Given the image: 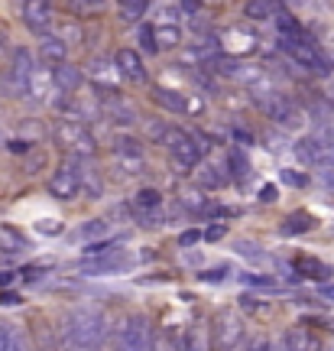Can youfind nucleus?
Wrapping results in <instances>:
<instances>
[{
  "mask_svg": "<svg viewBox=\"0 0 334 351\" xmlns=\"http://www.w3.org/2000/svg\"><path fill=\"white\" fill-rule=\"evenodd\" d=\"M283 182H285V186L302 189V186H309V176H305V173H296V169H283Z\"/></svg>",
  "mask_w": 334,
  "mask_h": 351,
  "instance_id": "37",
  "label": "nucleus"
},
{
  "mask_svg": "<svg viewBox=\"0 0 334 351\" xmlns=\"http://www.w3.org/2000/svg\"><path fill=\"white\" fill-rule=\"evenodd\" d=\"M0 302H3V306H20V296H16V293H0Z\"/></svg>",
  "mask_w": 334,
  "mask_h": 351,
  "instance_id": "54",
  "label": "nucleus"
},
{
  "mask_svg": "<svg viewBox=\"0 0 334 351\" xmlns=\"http://www.w3.org/2000/svg\"><path fill=\"white\" fill-rule=\"evenodd\" d=\"M296 274H302L305 280H318V283H324L334 270H331V263L318 261V257H298V261H296Z\"/></svg>",
  "mask_w": 334,
  "mask_h": 351,
  "instance_id": "15",
  "label": "nucleus"
},
{
  "mask_svg": "<svg viewBox=\"0 0 334 351\" xmlns=\"http://www.w3.org/2000/svg\"><path fill=\"white\" fill-rule=\"evenodd\" d=\"M305 348H309V339H305V332H302V326H292V328H285L283 351H305Z\"/></svg>",
  "mask_w": 334,
  "mask_h": 351,
  "instance_id": "28",
  "label": "nucleus"
},
{
  "mask_svg": "<svg viewBox=\"0 0 334 351\" xmlns=\"http://www.w3.org/2000/svg\"><path fill=\"white\" fill-rule=\"evenodd\" d=\"M198 231H195V228H192V231H182V238H179V244H182V247H192V244H198Z\"/></svg>",
  "mask_w": 334,
  "mask_h": 351,
  "instance_id": "47",
  "label": "nucleus"
},
{
  "mask_svg": "<svg viewBox=\"0 0 334 351\" xmlns=\"http://www.w3.org/2000/svg\"><path fill=\"white\" fill-rule=\"evenodd\" d=\"M227 166H231V173H234L237 179H247L250 176V160L244 156L240 147H231V150H227Z\"/></svg>",
  "mask_w": 334,
  "mask_h": 351,
  "instance_id": "26",
  "label": "nucleus"
},
{
  "mask_svg": "<svg viewBox=\"0 0 334 351\" xmlns=\"http://www.w3.org/2000/svg\"><path fill=\"white\" fill-rule=\"evenodd\" d=\"M322 296L328 302H334V283H324V287H322Z\"/></svg>",
  "mask_w": 334,
  "mask_h": 351,
  "instance_id": "55",
  "label": "nucleus"
},
{
  "mask_svg": "<svg viewBox=\"0 0 334 351\" xmlns=\"http://www.w3.org/2000/svg\"><path fill=\"white\" fill-rule=\"evenodd\" d=\"M182 351H205V341L198 339V332H188L185 345H182Z\"/></svg>",
  "mask_w": 334,
  "mask_h": 351,
  "instance_id": "43",
  "label": "nucleus"
},
{
  "mask_svg": "<svg viewBox=\"0 0 334 351\" xmlns=\"http://www.w3.org/2000/svg\"><path fill=\"white\" fill-rule=\"evenodd\" d=\"M124 267H127L124 251H114V254H107V257H101V261H85L81 263L85 274H114V270H124Z\"/></svg>",
  "mask_w": 334,
  "mask_h": 351,
  "instance_id": "17",
  "label": "nucleus"
},
{
  "mask_svg": "<svg viewBox=\"0 0 334 351\" xmlns=\"http://www.w3.org/2000/svg\"><path fill=\"white\" fill-rule=\"evenodd\" d=\"M33 75H36V69H33L29 49H16L13 52L10 69H7V75H3V91H7L10 98H23V95H29Z\"/></svg>",
  "mask_w": 334,
  "mask_h": 351,
  "instance_id": "4",
  "label": "nucleus"
},
{
  "mask_svg": "<svg viewBox=\"0 0 334 351\" xmlns=\"http://www.w3.org/2000/svg\"><path fill=\"white\" fill-rule=\"evenodd\" d=\"M162 205V195H159V189H140L133 195V212L136 215H143V212H156Z\"/></svg>",
  "mask_w": 334,
  "mask_h": 351,
  "instance_id": "20",
  "label": "nucleus"
},
{
  "mask_svg": "<svg viewBox=\"0 0 334 351\" xmlns=\"http://www.w3.org/2000/svg\"><path fill=\"white\" fill-rule=\"evenodd\" d=\"M224 234H227V225H211L208 231L201 234V238H205V241H221Z\"/></svg>",
  "mask_w": 334,
  "mask_h": 351,
  "instance_id": "45",
  "label": "nucleus"
},
{
  "mask_svg": "<svg viewBox=\"0 0 334 351\" xmlns=\"http://www.w3.org/2000/svg\"><path fill=\"white\" fill-rule=\"evenodd\" d=\"M276 33H279V39H298V36H305V33H302V23H298V20L289 10H283V7L276 10Z\"/></svg>",
  "mask_w": 334,
  "mask_h": 351,
  "instance_id": "18",
  "label": "nucleus"
},
{
  "mask_svg": "<svg viewBox=\"0 0 334 351\" xmlns=\"http://www.w3.org/2000/svg\"><path fill=\"white\" fill-rule=\"evenodd\" d=\"M240 309H247V313H263V306L257 296H240Z\"/></svg>",
  "mask_w": 334,
  "mask_h": 351,
  "instance_id": "46",
  "label": "nucleus"
},
{
  "mask_svg": "<svg viewBox=\"0 0 334 351\" xmlns=\"http://www.w3.org/2000/svg\"><path fill=\"white\" fill-rule=\"evenodd\" d=\"M36 341H39V351H55V341H52V328L42 322L36 328Z\"/></svg>",
  "mask_w": 334,
  "mask_h": 351,
  "instance_id": "34",
  "label": "nucleus"
},
{
  "mask_svg": "<svg viewBox=\"0 0 334 351\" xmlns=\"http://www.w3.org/2000/svg\"><path fill=\"white\" fill-rule=\"evenodd\" d=\"M250 351H276V345H272L270 339H257L253 345H250Z\"/></svg>",
  "mask_w": 334,
  "mask_h": 351,
  "instance_id": "51",
  "label": "nucleus"
},
{
  "mask_svg": "<svg viewBox=\"0 0 334 351\" xmlns=\"http://www.w3.org/2000/svg\"><path fill=\"white\" fill-rule=\"evenodd\" d=\"M149 137H153V140H162V134H166V127H162L159 124V121H149Z\"/></svg>",
  "mask_w": 334,
  "mask_h": 351,
  "instance_id": "50",
  "label": "nucleus"
},
{
  "mask_svg": "<svg viewBox=\"0 0 334 351\" xmlns=\"http://www.w3.org/2000/svg\"><path fill=\"white\" fill-rule=\"evenodd\" d=\"M296 156L309 166H328V163H334V147L322 143L318 137H302L296 143Z\"/></svg>",
  "mask_w": 334,
  "mask_h": 351,
  "instance_id": "11",
  "label": "nucleus"
},
{
  "mask_svg": "<svg viewBox=\"0 0 334 351\" xmlns=\"http://www.w3.org/2000/svg\"><path fill=\"white\" fill-rule=\"evenodd\" d=\"M234 137L240 140V143H250V134H247V130H234Z\"/></svg>",
  "mask_w": 334,
  "mask_h": 351,
  "instance_id": "57",
  "label": "nucleus"
},
{
  "mask_svg": "<svg viewBox=\"0 0 334 351\" xmlns=\"http://www.w3.org/2000/svg\"><path fill=\"white\" fill-rule=\"evenodd\" d=\"M62 335L75 351H98L107 335V319L94 306H75L62 319Z\"/></svg>",
  "mask_w": 334,
  "mask_h": 351,
  "instance_id": "1",
  "label": "nucleus"
},
{
  "mask_svg": "<svg viewBox=\"0 0 334 351\" xmlns=\"http://www.w3.org/2000/svg\"><path fill=\"white\" fill-rule=\"evenodd\" d=\"M120 247V241L114 238H104V241H91L85 247V261H101V257H107V254H114Z\"/></svg>",
  "mask_w": 334,
  "mask_h": 351,
  "instance_id": "25",
  "label": "nucleus"
},
{
  "mask_svg": "<svg viewBox=\"0 0 334 351\" xmlns=\"http://www.w3.org/2000/svg\"><path fill=\"white\" fill-rule=\"evenodd\" d=\"M237 254H244V257H253V261H263L260 244H253V241H237Z\"/></svg>",
  "mask_w": 334,
  "mask_h": 351,
  "instance_id": "35",
  "label": "nucleus"
},
{
  "mask_svg": "<svg viewBox=\"0 0 334 351\" xmlns=\"http://www.w3.org/2000/svg\"><path fill=\"white\" fill-rule=\"evenodd\" d=\"M195 179H198V186H205V189L224 186V176H221V169H218V166H201Z\"/></svg>",
  "mask_w": 334,
  "mask_h": 351,
  "instance_id": "30",
  "label": "nucleus"
},
{
  "mask_svg": "<svg viewBox=\"0 0 334 351\" xmlns=\"http://www.w3.org/2000/svg\"><path fill=\"white\" fill-rule=\"evenodd\" d=\"M260 108L270 114L276 124H283V127H298L302 124V111H298V104H292V101L283 98V95H270Z\"/></svg>",
  "mask_w": 334,
  "mask_h": 351,
  "instance_id": "10",
  "label": "nucleus"
},
{
  "mask_svg": "<svg viewBox=\"0 0 334 351\" xmlns=\"http://www.w3.org/2000/svg\"><path fill=\"white\" fill-rule=\"evenodd\" d=\"M318 179H322V186H324V189H331V192H334V166H328V169H324V173L318 176Z\"/></svg>",
  "mask_w": 334,
  "mask_h": 351,
  "instance_id": "52",
  "label": "nucleus"
},
{
  "mask_svg": "<svg viewBox=\"0 0 334 351\" xmlns=\"http://www.w3.org/2000/svg\"><path fill=\"white\" fill-rule=\"evenodd\" d=\"M52 137H55V143L62 147L68 156H75V160H88V156H94V137H91V130H88L81 121H75V117H65V121H59V124L52 127Z\"/></svg>",
  "mask_w": 334,
  "mask_h": 351,
  "instance_id": "2",
  "label": "nucleus"
},
{
  "mask_svg": "<svg viewBox=\"0 0 334 351\" xmlns=\"http://www.w3.org/2000/svg\"><path fill=\"white\" fill-rule=\"evenodd\" d=\"M52 82H55V88H59L62 95H75V91L81 88V69H75V65H55Z\"/></svg>",
  "mask_w": 334,
  "mask_h": 351,
  "instance_id": "14",
  "label": "nucleus"
},
{
  "mask_svg": "<svg viewBox=\"0 0 334 351\" xmlns=\"http://www.w3.org/2000/svg\"><path fill=\"white\" fill-rule=\"evenodd\" d=\"M3 351H26V339L16 332V328H13V335H10V341H7V348Z\"/></svg>",
  "mask_w": 334,
  "mask_h": 351,
  "instance_id": "44",
  "label": "nucleus"
},
{
  "mask_svg": "<svg viewBox=\"0 0 334 351\" xmlns=\"http://www.w3.org/2000/svg\"><path fill=\"white\" fill-rule=\"evenodd\" d=\"M136 221L146 225V228H159L162 225V212L159 208H156V212H143V215H136Z\"/></svg>",
  "mask_w": 334,
  "mask_h": 351,
  "instance_id": "41",
  "label": "nucleus"
},
{
  "mask_svg": "<svg viewBox=\"0 0 334 351\" xmlns=\"http://www.w3.org/2000/svg\"><path fill=\"white\" fill-rule=\"evenodd\" d=\"M0 241H3V244H10V247H26V241L20 238L13 228H7V225L0 228Z\"/></svg>",
  "mask_w": 334,
  "mask_h": 351,
  "instance_id": "39",
  "label": "nucleus"
},
{
  "mask_svg": "<svg viewBox=\"0 0 334 351\" xmlns=\"http://www.w3.org/2000/svg\"><path fill=\"white\" fill-rule=\"evenodd\" d=\"M52 36L68 46V43H81V39H85V33H81V26L75 23V20H65V23L55 26V33H52Z\"/></svg>",
  "mask_w": 334,
  "mask_h": 351,
  "instance_id": "27",
  "label": "nucleus"
},
{
  "mask_svg": "<svg viewBox=\"0 0 334 351\" xmlns=\"http://www.w3.org/2000/svg\"><path fill=\"white\" fill-rule=\"evenodd\" d=\"M13 335V326H7V322H0V351L7 348V341H10Z\"/></svg>",
  "mask_w": 334,
  "mask_h": 351,
  "instance_id": "48",
  "label": "nucleus"
},
{
  "mask_svg": "<svg viewBox=\"0 0 334 351\" xmlns=\"http://www.w3.org/2000/svg\"><path fill=\"white\" fill-rule=\"evenodd\" d=\"M114 160H117L124 176H140L143 173V163H146L143 143L136 137H117L114 140Z\"/></svg>",
  "mask_w": 334,
  "mask_h": 351,
  "instance_id": "8",
  "label": "nucleus"
},
{
  "mask_svg": "<svg viewBox=\"0 0 334 351\" xmlns=\"http://www.w3.org/2000/svg\"><path fill=\"white\" fill-rule=\"evenodd\" d=\"M276 10H279V3H270V0L244 3V16H250V20H270V16H276Z\"/></svg>",
  "mask_w": 334,
  "mask_h": 351,
  "instance_id": "23",
  "label": "nucleus"
},
{
  "mask_svg": "<svg viewBox=\"0 0 334 351\" xmlns=\"http://www.w3.org/2000/svg\"><path fill=\"white\" fill-rule=\"evenodd\" d=\"M231 274V267H214V270H201L198 280H208V283H218V280H224V276Z\"/></svg>",
  "mask_w": 334,
  "mask_h": 351,
  "instance_id": "42",
  "label": "nucleus"
},
{
  "mask_svg": "<svg viewBox=\"0 0 334 351\" xmlns=\"http://www.w3.org/2000/svg\"><path fill=\"white\" fill-rule=\"evenodd\" d=\"M153 98L159 101L162 108H169V111H175V114L188 111V98L185 95H179V91H169V88H153Z\"/></svg>",
  "mask_w": 334,
  "mask_h": 351,
  "instance_id": "19",
  "label": "nucleus"
},
{
  "mask_svg": "<svg viewBox=\"0 0 334 351\" xmlns=\"http://www.w3.org/2000/svg\"><path fill=\"white\" fill-rule=\"evenodd\" d=\"M149 322L146 315H127L124 328H120V335H117V351H149Z\"/></svg>",
  "mask_w": 334,
  "mask_h": 351,
  "instance_id": "7",
  "label": "nucleus"
},
{
  "mask_svg": "<svg viewBox=\"0 0 334 351\" xmlns=\"http://www.w3.org/2000/svg\"><path fill=\"white\" fill-rule=\"evenodd\" d=\"M49 195H55V199H62V202H68V199H75L78 192H81V182H78V173H75V163H65V166H59L55 173L49 176Z\"/></svg>",
  "mask_w": 334,
  "mask_h": 351,
  "instance_id": "9",
  "label": "nucleus"
},
{
  "mask_svg": "<svg viewBox=\"0 0 334 351\" xmlns=\"http://www.w3.org/2000/svg\"><path fill=\"white\" fill-rule=\"evenodd\" d=\"M328 351H334V345H328Z\"/></svg>",
  "mask_w": 334,
  "mask_h": 351,
  "instance_id": "58",
  "label": "nucleus"
},
{
  "mask_svg": "<svg viewBox=\"0 0 334 351\" xmlns=\"http://www.w3.org/2000/svg\"><path fill=\"white\" fill-rule=\"evenodd\" d=\"M39 169H46V153H42V150L29 153V160H26V173H29V176H36Z\"/></svg>",
  "mask_w": 334,
  "mask_h": 351,
  "instance_id": "36",
  "label": "nucleus"
},
{
  "mask_svg": "<svg viewBox=\"0 0 334 351\" xmlns=\"http://www.w3.org/2000/svg\"><path fill=\"white\" fill-rule=\"evenodd\" d=\"M68 10L72 13H101L104 10V3H101V0H72Z\"/></svg>",
  "mask_w": 334,
  "mask_h": 351,
  "instance_id": "33",
  "label": "nucleus"
},
{
  "mask_svg": "<svg viewBox=\"0 0 334 351\" xmlns=\"http://www.w3.org/2000/svg\"><path fill=\"white\" fill-rule=\"evenodd\" d=\"M149 351H182V345H179V339L172 332H156L149 339Z\"/></svg>",
  "mask_w": 334,
  "mask_h": 351,
  "instance_id": "29",
  "label": "nucleus"
},
{
  "mask_svg": "<svg viewBox=\"0 0 334 351\" xmlns=\"http://www.w3.org/2000/svg\"><path fill=\"white\" fill-rule=\"evenodd\" d=\"M36 231L39 234H62V225L55 218H42V221H36Z\"/></svg>",
  "mask_w": 334,
  "mask_h": 351,
  "instance_id": "40",
  "label": "nucleus"
},
{
  "mask_svg": "<svg viewBox=\"0 0 334 351\" xmlns=\"http://www.w3.org/2000/svg\"><path fill=\"white\" fill-rule=\"evenodd\" d=\"M311 228H315V215L296 212V215H289V218H285L283 234H305V231H311Z\"/></svg>",
  "mask_w": 334,
  "mask_h": 351,
  "instance_id": "22",
  "label": "nucleus"
},
{
  "mask_svg": "<svg viewBox=\"0 0 334 351\" xmlns=\"http://www.w3.org/2000/svg\"><path fill=\"white\" fill-rule=\"evenodd\" d=\"M7 150L10 153H29V143H26V140H10V143H7Z\"/></svg>",
  "mask_w": 334,
  "mask_h": 351,
  "instance_id": "53",
  "label": "nucleus"
},
{
  "mask_svg": "<svg viewBox=\"0 0 334 351\" xmlns=\"http://www.w3.org/2000/svg\"><path fill=\"white\" fill-rule=\"evenodd\" d=\"M107 234V225L104 221H85L78 228V238H104Z\"/></svg>",
  "mask_w": 334,
  "mask_h": 351,
  "instance_id": "32",
  "label": "nucleus"
},
{
  "mask_svg": "<svg viewBox=\"0 0 334 351\" xmlns=\"http://www.w3.org/2000/svg\"><path fill=\"white\" fill-rule=\"evenodd\" d=\"M146 10H149L146 0H124V3L117 7V13H120L124 23H136L140 16H146Z\"/></svg>",
  "mask_w": 334,
  "mask_h": 351,
  "instance_id": "24",
  "label": "nucleus"
},
{
  "mask_svg": "<svg viewBox=\"0 0 334 351\" xmlns=\"http://www.w3.org/2000/svg\"><path fill=\"white\" fill-rule=\"evenodd\" d=\"M276 199H279L276 186H263V189H260V202H276Z\"/></svg>",
  "mask_w": 334,
  "mask_h": 351,
  "instance_id": "49",
  "label": "nucleus"
},
{
  "mask_svg": "<svg viewBox=\"0 0 334 351\" xmlns=\"http://www.w3.org/2000/svg\"><path fill=\"white\" fill-rule=\"evenodd\" d=\"M153 36H156V46H159V49H175V46L182 43V29L172 23L153 26Z\"/></svg>",
  "mask_w": 334,
  "mask_h": 351,
  "instance_id": "21",
  "label": "nucleus"
},
{
  "mask_svg": "<svg viewBox=\"0 0 334 351\" xmlns=\"http://www.w3.org/2000/svg\"><path fill=\"white\" fill-rule=\"evenodd\" d=\"M114 65H117V75H124L127 82H133V85H143V82H146V65L140 59V52L120 49L114 56Z\"/></svg>",
  "mask_w": 334,
  "mask_h": 351,
  "instance_id": "13",
  "label": "nucleus"
},
{
  "mask_svg": "<svg viewBox=\"0 0 334 351\" xmlns=\"http://www.w3.org/2000/svg\"><path fill=\"white\" fill-rule=\"evenodd\" d=\"M279 49L289 52L292 59H296L302 69H309L315 75H328L331 72V65L324 62V56L315 49V43L309 36H298V39H279Z\"/></svg>",
  "mask_w": 334,
  "mask_h": 351,
  "instance_id": "5",
  "label": "nucleus"
},
{
  "mask_svg": "<svg viewBox=\"0 0 334 351\" xmlns=\"http://www.w3.org/2000/svg\"><path fill=\"white\" fill-rule=\"evenodd\" d=\"M247 287H263V289H272L276 287V280H270V276H263V274H247V276H240Z\"/></svg>",
  "mask_w": 334,
  "mask_h": 351,
  "instance_id": "38",
  "label": "nucleus"
},
{
  "mask_svg": "<svg viewBox=\"0 0 334 351\" xmlns=\"http://www.w3.org/2000/svg\"><path fill=\"white\" fill-rule=\"evenodd\" d=\"M39 56H42V62H52V65H65V56H68V46L59 43V39L46 33V36L39 39Z\"/></svg>",
  "mask_w": 334,
  "mask_h": 351,
  "instance_id": "16",
  "label": "nucleus"
},
{
  "mask_svg": "<svg viewBox=\"0 0 334 351\" xmlns=\"http://www.w3.org/2000/svg\"><path fill=\"white\" fill-rule=\"evenodd\" d=\"M211 326V341L218 351H237V345L244 341V322L234 313H218Z\"/></svg>",
  "mask_w": 334,
  "mask_h": 351,
  "instance_id": "6",
  "label": "nucleus"
},
{
  "mask_svg": "<svg viewBox=\"0 0 334 351\" xmlns=\"http://www.w3.org/2000/svg\"><path fill=\"white\" fill-rule=\"evenodd\" d=\"M140 46L146 49V56H156V52H159V46H156V36H153V26H149V23L140 26Z\"/></svg>",
  "mask_w": 334,
  "mask_h": 351,
  "instance_id": "31",
  "label": "nucleus"
},
{
  "mask_svg": "<svg viewBox=\"0 0 334 351\" xmlns=\"http://www.w3.org/2000/svg\"><path fill=\"white\" fill-rule=\"evenodd\" d=\"M13 280H16V274H10V270H7V274H0V287H10Z\"/></svg>",
  "mask_w": 334,
  "mask_h": 351,
  "instance_id": "56",
  "label": "nucleus"
},
{
  "mask_svg": "<svg viewBox=\"0 0 334 351\" xmlns=\"http://www.w3.org/2000/svg\"><path fill=\"white\" fill-rule=\"evenodd\" d=\"M162 143L169 147V153H172L175 163H182V166H195L201 156H205V150H208L201 140H195L192 134H185L182 127H166Z\"/></svg>",
  "mask_w": 334,
  "mask_h": 351,
  "instance_id": "3",
  "label": "nucleus"
},
{
  "mask_svg": "<svg viewBox=\"0 0 334 351\" xmlns=\"http://www.w3.org/2000/svg\"><path fill=\"white\" fill-rule=\"evenodd\" d=\"M20 13H23V23L33 33L46 36V29L52 26V3H46V0H26L23 7H20Z\"/></svg>",
  "mask_w": 334,
  "mask_h": 351,
  "instance_id": "12",
  "label": "nucleus"
}]
</instances>
